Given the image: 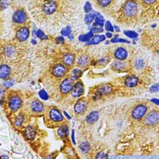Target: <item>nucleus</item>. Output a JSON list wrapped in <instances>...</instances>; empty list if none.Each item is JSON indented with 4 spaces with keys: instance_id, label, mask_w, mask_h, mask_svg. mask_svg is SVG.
Here are the masks:
<instances>
[{
    "instance_id": "f257e3e1",
    "label": "nucleus",
    "mask_w": 159,
    "mask_h": 159,
    "mask_svg": "<svg viewBox=\"0 0 159 159\" xmlns=\"http://www.w3.org/2000/svg\"><path fill=\"white\" fill-rule=\"evenodd\" d=\"M121 17L125 21L135 19L139 13V4L136 0H127L121 8Z\"/></svg>"
},
{
    "instance_id": "f03ea898",
    "label": "nucleus",
    "mask_w": 159,
    "mask_h": 159,
    "mask_svg": "<svg viewBox=\"0 0 159 159\" xmlns=\"http://www.w3.org/2000/svg\"><path fill=\"white\" fill-rule=\"evenodd\" d=\"M45 119L50 125H58L65 122L64 116L58 108L55 106L48 107L45 110Z\"/></svg>"
},
{
    "instance_id": "7ed1b4c3",
    "label": "nucleus",
    "mask_w": 159,
    "mask_h": 159,
    "mask_svg": "<svg viewBox=\"0 0 159 159\" xmlns=\"http://www.w3.org/2000/svg\"><path fill=\"white\" fill-rule=\"evenodd\" d=\"M26 109L29 114L36 115V116H39V115L44 114L46 107L42 101L34 98L27 102V104H26Z\"/></svg>"
},
{
    "instance_id": "20e7f679",
    "label": "nucleus",
    "mask_w": 159,
    "mask_h": 159,
    "mask_svg": "<svg viewBox=\"0 0 159 159\" xmlns=\"http://www.w3.org/2000/svg\"><path fill=\"white\" fill-rule=\"evenodd\" d=\"M148 111V105L146 103H139L134 107L131 112L132 119L135 121H139L143 119Z\"/></svg>"
},
{
    "instance_id": "39448f33",
    "label": "nucleus",
    "mask_w": 159,
    "mask_h": 159,
    "mask_svg": "<svg viewBox=\"0 0 159 159\" xmlns=\"http://www.w3.org/2000/svg\"><path fill=\"white\" fill-rule=\"evenodd\" d=\"M22 106V99L20 94L13 93L10 94L7 99V107L11 112H17Z\"/></svg>"
},
{
    "instance_id": "423d86ee",
    "label": "nucleus",
    "mask_w": 159,
    "mask_h": 159,
    "mask_svg": "<svg viewBox=\"0 0 159 159\" xmlns=\"http://www.w3.org/2000/svg\"><path fill=\"white\" fill-rule=\"evenodd\" d=\"M144 125L148 127L156 126L159 124V109H152L148 112L143 119Z\"/></svg>"
},
{
    "instance_id": "0eeeda50",
    "label": "nucleus",
    "mask_w": 159,
    "mask_h": 159,
    "mask_svg": "<svg viewBox=\"0 0 159 159\" xmlns=\"http://www.w3.org/2000/svg\"><path fill=\"white\" fill-rule=\"evenodd\" d=\"M59 8V3L57 0H50L45 2L41 7V12L45 16H52L57 12Z\"/></svg>"
},
{
    "instance_id": "6e6552de",
    "label": "nucleus",
    "mask_w": 159,
    "mask_h": 159,
    "mask_svg": "<svg viewBox=\"0 0 159 159\" xmlns=\"http://www.w3.org/2000/svg\"><path fill=\"white\" fill-rule=\"evenodd\" d=\"M75 84V80L70 77H66L60 83L59 91L62 94H68L70 93L71 89Z\"/></svg>"
},
{
    "instance_id": "1a4fd4ad",
    "label": "nucleus",
    "mask_w": 159,
    "mask_h": 159,
    "mask_svg": "<svg viewBox=\"0 0 159 159\" xmlns=\"http://www.w3.org/2000/svg\"><path fill=\"white\" fill-rule=\"evenodd\" d=\"M68 69L65 65L61 64V63H58L53 66L52 69V74L55 78H63V77L66 75Z\"/></svg>"
},
{
    "instance_id": "9d476101",
    "label": "nucleus",
    "mask_w": 159,
    "mask_h": 159,
    "mask_svg": "<svg viewBox=\"0 0 159 159\" xmlns=\"http://www.w3.org/2000/svg\"><path fill=\"white\" fill-rule=\"evenodd\" d=\"M87 106H88V102L85 98H80L78 99L74 107V111L75 114L80 115L84 114L87 109Z\"/></svg>"
},
{
    "instance_id": "9b49d317",
    "label": "nucleus",
    "mask_w": 159,
    "mask_h": 159,
    "mask_svg": "<svg viewBox=\"0 0 159 159\" xmlns=\"http://www.w3.org/2000/svg\"><path fill=\"white\" fill-rule=\"evenodd\" d=\"M12 21L16 24H23L27 21V14L23 9H18L13 13Z\"/></svg>"
},
{
    "instance_id": "f8f14e48",
    "label": "nucleus",
    "mask_w": 159,
    "mask_h": 159,
    "mask_svg": "<svg viewBox=\"0 0 159 159\" xmlns=\"http://www.w3.org/2000/svg\"><path fill=\"white\" fill-rule=\"evenodd\" d=\"M84 91V84H83L81 81L78 80V81L75 82L70 93H71V95L73 98H80V97L83 95Z\"/></svg>"
},
{
    "instance_id": "ddd939ff",
    "label": "nucleus",
    "mask_w": 159,
    "mask_h": 159,
    "mask_svg": "<svg viewBox=\"0 0 159 159\" xmlns=\"http://www.w3.org/2000/svg\"><path fill=\"white\" fill-rule=\"evenodd\" d=\"M30 31L27 27H22L17 30L16 32V39L20 42H23L27 41L29 37Z\"/></svg>"
},
{
    "instance_id": "4468645a",
    "label": "nucleus",
    "mask_w": 159,
    "mask_h": 159,
    "mask_svg": "<svg viewBox=\"0 0 159 159\" xmlns=\"http://www.w3.org/2000/svg\"><path fill=\"white\" fill-rule=\"evenodd\" d=\"M62 64L65 65L66 67H70L72 66L73 65L75 64V56L73 53H70V52H67V53H65L61 57Z\"/></svg>"
},
{
    "instance_id": "2eb2a0df",
    "label": "nucleus",
    "mask_w": 159,
    "mask_h": 159,
    "mask_svg": "<svg viewBox=\"0 0 159 159\" xmlns=\"http://www.w3.org/2000/svg\"><path fill=\"white\" fill-rule=\"evenodd\" d=\"M139 79L134 75H130L126 76L124 80V85L128 88H134L139 84Z\"/></svg>"
},
{
    "instance_id": "dca6fc26",
    "label": "nucleus",
    "mask_w": 159,
    "mask_h": 159,
    "mask_svg": "<svg viewBox=\"0 0 159 159\" xmlns=\"http://www.w3.org/2000/svg\"><path fill=\"white\" fill-rule=\"evenodd\" d=\"M114 57L118 61H125L128 57V51L124 47H118L114 51Z\"/></svg>"
},
{
    "instance_id": "f3484780",
    "label": "nucleus",
    "mask_w": 159,
    "mask_h": 159,
    "mask_svg": "<svg viewBox=\"0 0 159 159\" xmlns=\"http://www.w3.org/2000/svg\"><path fill=\"white\" fill-rule=\"evenodd\" d=\"M111 66L112 69L115 70V71H123V70H125L129 67V64L125 61H118L117 60V61L112 63Z\"/></svg>"
},
{
    "instance_id": "a211bd4d",
    "label": "nucleus",
    "mask_w": 159,
    "mask_h": 159,
    "mask_svg": "<svg viewBox=\"0 0 159 159\" xmlns=\"http://www.w3.org/2000/svg\"><path fill=\"white\" fill-rule=\"evenodd\" d=\"M3 53H4L5 57L7 58H13L16 57V55L17 53V47L12 45H8L6 46L3 49Z\"/></svg>"
},
{
    "instance_id": "6ab92c4d",
    "label": "nucleus",
    "mask_w": 159,
    "mask_h": 159,
    "mask_svg": "<svg viewBox=\"0 0 159 159\" xmlns=\"http://www.w3.org/2000/svg\"><path fill=\"white\" fill-rule=\"evenodd\" d=\"M11 73H12L11 68L7 65H0V79H7L10 76Z\"/></svg>"
},
{
    "instance_id": "aec40b11",
    "label": "nucleus",
    "mask_w": 159,
    "mask_h": 159,
    "mask_svg": "<svg viewBox=\"0 0 159 159\" xmlns=\"http://www.w3.org/2000/svg\"><path fill=\"white\" fill-rule=\"evenodd\" d=\"M89 64V58L86 55H81L76 60V65L79 68H86Z\"/></svg>"
},
{
    "instance_id": "412c9836",
    "label": "nucleus",
    "mask_w": 159,
    "mask_h": 159,
    "mask_svg": "<svg viewBox=\"0 0 159 159\" xmlns=\"http://www.w3.org/2000/svg\"><path fill=\"white\" fill-rule=\"evenodd\" d=\"M68 133H69V128L66 124H61V126L57 129V135L61 138V139H65L68 136Z\"/></svg>"
},
{
    "instance_id": "4be33fe9",
    "label": "nucleus",
    "mask_w": 159,
    "mask_h": 159,
    "mask_svg": "<svg viewBox=\"0 0 159 159\" xmlns=\"http://www.w3.org/2000/svg\"><path fill=\"white\" fill-rule=\"evenodd\" d=\"M113 90V87L109 84H105L104 85H100V86L98 88V91L97 93L99 94V95H103V94H110Z\"/></svg>"
},
{
    "instance_id": "5701e85b",
    "label": "nucleus",
    "mask_w": 159,
    "mask_h": 159,
    "mask_svg": "<svg viewBox=\"0 0 159 159\" xmlns=\"http://www.w3.org/2000/svg\"><path fill=\"white\" fill-rule=\"evenodd\" d=\"M24 134H25V136L27 137V139H30V140H32V139H34L35 136H36L37 131H36L35 128H33L32 126L29 125V126H27L26 128H25Z\"/></svg>"
},
{
    "instance_id": "b1692460",
    "label": "nucleus",
    "mask_w": 159,
    "mask_h": 159,
    "mask_svg": "<svg viewBox=\"0 0 159 159\" xmlns=\"http://www.w3.org/2000/svg\"><path fill=\"white\" fill-rule=\"evenodd\" d=\"M99 112H97V111L91 112V113H90L89 114H88V116L86 117L87 124H94V123L98 120V119H99Z\"/></svg>"
},
{
    "instance_id": "393cba45",
    "label": "nucleus",
    "mask_w": 159,
    "mask_h": 159,
    "mask_svg": "<svg viewBox=\"0 0 159 159\" xmlns=\"http://www.w3.org/2000/svg\"><path fill=\"white\" fill-rule=\"evenodd\" d=\"M25 117L23 115V114H17V116L14 118V120H13V124H14L15 127L17 128H21L23 124V122H24Z\"/></svg>"
},
{
    "instance_id": "a878e982",
    "label": "nucleus",
    "mask_w": 159,
    "mask_h": 159,
    "mask_svg": "<svg viewBox=\"0 0 159 159\" xmlns=\"http://www.w3.org/2000/svg\"><path fill=\"white\" fill-rule=\"evenodd\" d=\"M97 4L101 8H106L111 4L113 0H96Z\"/></svg>"
},
{
    "instance_id": "bb28decb",
    "label": "nucleus",
    "mask_w": 159,
    "mask_h": 159,
    "mask_svg": "<svg viewBox=\"0 0 159 159\" xmlns=\"http://www.w3.org/2000/svg\"><path fill=\"white\" fill-rule=\"evenodd\" d=\"M94 19H95V13L90 12V13L86 14L85 17H84V22L86 24H90Z\"/></svg>"
},
{
    "instance_id": "cd10ccee",
    "label": "nucleus",
    "mask_w": 159,
    "mask_h": 159,
    "mask_svg": "<svg viewBox=\"0 0 159 159\" xmlns=\"http://www.w3.org/2000/svg\"><path fill=\"white\" fill-rule=\"evenodd\" d=\"M81 73H82L81 70L74 69L71 72V76H70V78L74 80H78V78L81 75Z\"/></svg>"
},
{
    "instance_id": "c85d7f7f",
    "label": "nucleus",
    "mask_w": 159,
    "mask_h": 159,
    "mask_svg": "<svg viewBox=\"0 0 159 159\" xmlns=\"http://www.w3.org/2000/svg\"><path fill=\"white\" fill-rule=\"evenodd\" d=\"M80 149H81V151L83 152H87L89 150L90 146H89V144L88 143H86V142H83L80 145Z\"/></svg>"
},
{
    "instance_id": "c756f323",
    "label": "nucleus",
    "mask_w": 159,
    "mask_h": 159,
    "mask_svg": "<svg viewBox=\"0 0 159 159\" xmlns=\"http://www.w3.org/2000/svg\"><path fill=\"white\" fill-rule=\"evenodd\" d=\"M104 39V36H95V37L92 39V41L90 42V43L91 44H93V43H98V42H101V41H103V40Z\"/></svg>"
},
{
    "instance_id": "7c9ffc66",
    "label": "nucleus",
    "mask_w": 159,
    "mask_h": 159,
    "mask_svg": "<svg viewBox=\"0 0 159 159\" xmlns=\"http://www.w3.org/2000/svg\"><path fill=\"white\" fill-rule=\"evenodd\" d=\"M141 2L143 6L148 7V6H151L153 3H155L157 2V0H141Z\"/></svg>"
},
{
    "instance_id": "2f4dec72",
    "label": "nucleus",
    "mask_w": 159,
    "mask_h": 159,
    "mask_svg": "<svg viewBox=\"0 0 159 159\" xmlns=\"http://www.w3.org/2000/svg\"><path fill=\"white\" fill-rule=\"evenodd\" d=\"M95 22H94V26H98V27H102L103 26V24H104V19L102 18V17H100L99 18V17H95Z\"/></svg>"
},
{
    "instance_id": "473e14b6",
    "label": "nucleus",
    "mask_w": 159,
    "mask_h": 159,
    "mask_svg": "<svg viewBox=\"0 0 159 159\" xmlns=\"http://www.w3.org/2000/svg\"><path fill=\"white\" fill-rule=\"evenodd\" d=\"M95 159H108V157H107V154L104 152H99L97 153Z\"/></svg>"
},
{
    "instance_id": "72a5a7b5",
    "label": "nucleus",
    "mask_w": 159,
    "mask_h": 159,
    "mask_svg": "<svg viewBox=\"0 0 159 159\" xmlns=\"http://www.w3.org/2000/svg\"><path fill=\"white\" fill-rule=\"evenodd\" d=\"M143 61H142V60H139V61H137L136 63H135V66H136V68H138V69H140V68H142V67H143Z\"/></svg>"
},
{
    "instance_id": "f704fd0d",
    "label": "nucleus",
    "mask_w": 159,
    "mask_h": 159,
    "mask_svg": "<svg viewBox=\"0 0 159 159\" xmlns=\"http://www.w3.org/2000/svg\"><path fill=\"white\" fill-rule=\"evenodd\" d=\"M12 84H13V80H7V81H5L4 83H3V85H4L5 87H10L12 86Z\"/></svg>"
},
{
    "instance_id": "c9c22d12",
    "label": "nucleus",
    "mask_w": 159,
    "mask_h": 159,
    "mask_svg": "<svg viewBox=\"0 0 159 159\" xmlns=\"http://www.w3.org/2000/svg\"><path fill=\"white\" fill-rule=\"evenodd\" d=\"M106 29L107 30H109V31H113V27H112V25L110 24V22H106Z\"/></svg>"
},
{
    "instance_id": "e433bc0d",
    "label": "nucleus",
    "mask_w": 159,
    "mask_h": 159,
    "mask_svg": "<svg viewBox=\"0 0 159 159\" xmlns=\"http://www.w3.org/2000/svg\"><path fill=\"white\" fill-rule=\"evenodd\" d=\"M90 10H91L90 4H89V2H86V4H85V11H86V12H89Z\"/></svg>"
},
{
    "instance_id": "4c0bfd02",
    "label": "nucleus",
    "mask_w": 159,
    "mask_h": 159,
    "mask_svg": "<svg viewBox=\"0 0 159 159\" xmlns=\"http://www.w3.org/2000/svg\"><path fill=\"white\" fill-rule=\"evenodd\" d=\"M0 159H9V157L6 155H2V156H0Z\"/></svg>"
},
{
    "instance_id": "58836bf2",
    "label": "nucleus",
    "mask_w": 159,
    "mask_h": 159,
    "mask_svg": "<svg viewBox=\"0 0 159 159\" xmlns=\"http://www.w3.org/2000/svg\"><path fill=\"white\" fill-rule=\"evenodd\" d=\"M44 2H47V1H50V0H43Z\"/></svg>"
}]
</instances>
